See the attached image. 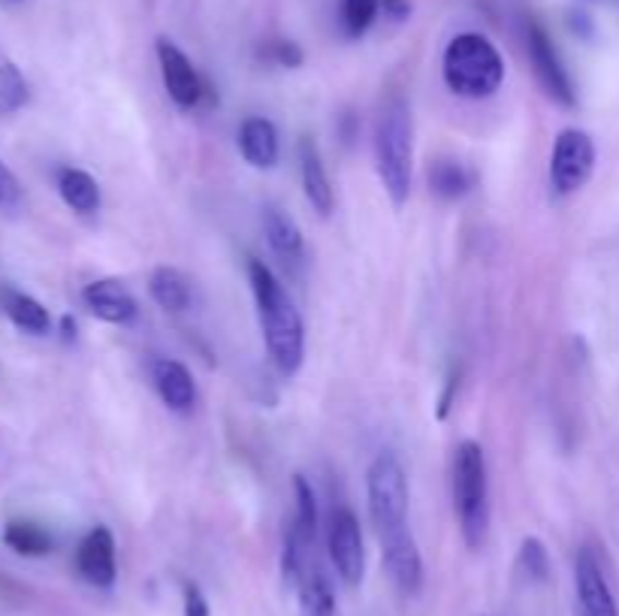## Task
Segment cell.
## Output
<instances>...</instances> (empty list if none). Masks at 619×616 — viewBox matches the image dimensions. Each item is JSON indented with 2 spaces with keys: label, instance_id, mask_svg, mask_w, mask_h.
I'll list each match as a JSON object with an SVG mask.
<instances>
[{
  "label": "cell",
  "instance_id": "obj_1",
  "mask_svg": "<svg viewBox=\"0 0 619 616\" xmlns=\"http://www.w3.org/2000/svg\"><path fill=\"white\" fill-rule=\"evenodd\" d=\"M248 284L254 294L260 330L272 363L284 378H294L306 359V327L299 318V308L275 279V272L258 257H248Z\"/></svg>",
  "mask_w": 619,
  "mask_h": 616
},
{
  "label": "cell",
  "instance_id": "obj_2",
  "mask_svg": "<svg viewBox=\"0 0 619 616\" xmlns=\"http://www.w3.org/2000/svg\"><path fill=\"white\" fill-rule=\"evenodd\" d=\"M453 511L468 550H480L490 535V475L478 441L465 438L453 453Z\"/></svg>",
  "mask_w": 619,
  "mask_h": 616
},
{
  "label": "cell",
  "instance_id": "obj_3",
  "mask_svg": "<svg viewBox=\"0 0 619 616\" xmlns=\"http://www.w3.org/2000/svg\"><path fill=\"white\" fill-rule=\"evenodd\" d=\"M374 167L393 205L405 203L414 179V142L412 112L402 97H390L381 106V116L374 125Z\"/></svg>",
  "mask_w": 619,
  "mask_h": 616
},
{
  "label": "cell",
  "instance_id": "obj_4",
  "mask_svg": "<svg viewBox=\"0 0 619 616\" xmlns=\"http://www.w3.org/2000/svg\"><path fill=\"white\" fill-rule=\"evenodd\" d=\"M444 85L465 100H487L504 82V61L499 49L480 34H460L448 43L441 58Z\"/></svg>",
  "mask_w": 619,
  "mask_h": 616
},
{
  "label": "cell",
  "instance_id": "obj_5",
  "mask_svg": "<svg viewBox=\"0 0 619 616\" xmlns=\"http://www.w3.org/2000/svg\"><path fill=\"white\" fill-rule=\"evenodd\" d=\"M366 499L378 538L408 526V477L393 450H381L369 465Z\"/></svg>",
  "mask_w": 619,
  "mask_h": 616
},
{
  "label": "cell",
  "instance_id": "obj_6",
  "mask_svg": "<svg viewBox=\"0 0 619 616\" xmlns=\"http://www.w3.org/2000/svg\"><path fill=\"white\" fill-rule=\"evenodd\" d=\"M595 142L581 128L559 130L550 154V188L556 197H571L593 179Z\"/></svg>",
  "mask_w": 619,
  "mask_h": 616
},
{
  "label": "cell",
  "instance_id": "obj_7",
  "mask_svg": "<svg viewBox=\"0 0 619 616\" xmlns=\"http://www.w3.org/2000/svg\"><path fill=\"white\" fill-rule=\"evenodd\" d=\"M326 550H330V562L336 568L338 580L345 587H360L366 574V544H362L360 520L348 505L330 513Z\"/></svg>",
  "mask_w": 619,
  "mask_h": 616
},
{
  "label": "cell",
  "instance_id": "obj_8",
  "mask_svg": "<svg viewBox=\"0 0 619 616\" xmlns=\"http://www.w3.org/2000/svg\"><path fill=\"white\" fill-rule=\"evenodd\" d=\"M526 46H529V61L535 67V76L541 82V88L547 91V97L559 103L562 109H574L578 106L574 82L568 76L559 51H556V46L550 43V37H547V31L541 25L532 22L529 31H526Z\"/></svg>",
  "mask_w": 619,
  "mask_h": 616
},
{
  "label": "cell",
  "instance_id": "obj_9",
  "mask_svg": "<svg viewBox=\"0 0 619 616\" xmlns=\"http://www.w3.org/2000/svg\"><path fill=\"white\" fill-rule=\"evenodd\" d=\"M155 51L169 100L176 103L179 109H197L203 103V97H206L209 88L203 76L197 73V67L191 64V58L167 37L157 39Z\"/></svg>",
  "mask_w": 619,
  "mask_h": 616
},
{
  "label": "cell",
  "instance_id": "obj_10",
  "mask_svg": "<svg viewBox=\"0 0 619 616\" xmlns=\"http://www.w3.org/2000/svg\"><path fill=\"white\" fill-rule=\"evenodd\" d=\"M574 590H578V607L581 616H619L617 599L607 583L602 559L593 547H581L574 559Z\"/></svg>",
  "mask_w": 619,
  "mask_h": 616
},
{
  "label": "cell",
  "instance_id": "obj_11",
  "mask_svg": "<svg viewBox=\"0 0 619 616\" xmlns=\"http://www.w3.org/2000/svg\"><path fill=\"white\" fill-rule=\"evenodd\" d=\"M381 553H384V568H388L393 587L402 595H417L424 587V556L414 541L412 529H396L390 535H381Z\"/></svg>",
  "mask_w": 619,
  "mask_h": 616
},
{
  "label": "cell",
  "instance_id": "obj_12",
  "mask_svg": "<svg viewBox=\"0 0 619 616\" xmlns=\"http://www.w3.org/2000/svg\"><path fill=\"white\" fill-rule=\"evenodd\" d=\"M76 568L82 578L88 580L97 590H112L118 578V559H116V538L106 526H94L79 541L76 550Z\"/></svg>",
  "mask_w": 619,
  "mask_h": 616
},
{
  "label": "cell",
  "instance_id": "obj_13",
  "mask_svg": "<svg viewBox=\"0 0 619 616\" xmlns=\"http://www.w3.org/2000/svg\"><path fill=\"white\" fill-rule=\"evenodd\" d=\"M82 303L97 321L112 323V327L133 323L136 315H140V306H136L133 294L118 279H97V282L85 284Z\"/></svg>",
  "mask_w": 619,
  "mask_h": 616
},
{
  "label": "cell",
  "instance_id": "obj_14",
  "mask_svg": "<svg viewBox=\"0 0 619 616\" xmlns=\"http://www.w3.org/2000/svg\"><path fill=\"white\" fill-rule=\"evenodd\" d=\"M152 384H155L157 396L176 414L194 408L197 402V384L191 369L179 363V359L160 357L152 363Z\"/></svg>",
  "mask_w": 619,
  "mask_h": 616
},
{
  "label": "cell",
  "instance_id": "obj_15",
  "mask_svg": "<svg viewBox=\"0 0 619 616\" xmlns=\"http://www.w3.org/2000/svg\"><path fill=\"white\" fill-rule=\"evenodd\" d=\"M299 179H302V191H306V200L311 203V209L326 218L333 212V185H330V176H326V167H323L321 149L318 142L306 137L299 142Z\"/></svg>",
  "mask_w": 619,
  "mask_h": 616
},
{
  "label": "cell",
  "instance_id": "obj_16",
  "mask_svg": "<svg viewBox=\"0 0 619 616\" xmlns=\"http://www.w3.org/2000/svg\"><path fill=\"white\" fill-rule=\"evenodd\" d=\"M239 152L246 157V164L254 169H272L278 164V130L272 125L270 118L251 116L242 121L239 128Z\"/></svg>",
  "mask_w": 619,
  "mask_h": 616
},
{
  "label": "cell",
  "instance_id": "obj_17",
  "mask_svg": "<svg viewBox=\"0 0 619 616\" xmlns=\"http://www.w3.org/2000/svg\"><path fill=\"white\" fill-rule=\"evenodd\" d=\"M263 233H266V242L275 254L282 257L284 263H299L306 254V239L302 230L294 221V215H287L282 205H266L263 209Z\"/></svg>",
  "mask_w": 619,
  "mask_h": 616
},
{
  "label": "cell",
  "instance_id": "obj_18",
  "mask_svg": "<svg viewBox=\"0 0 619 616\" xmlns=\"http://www.w3.org/2000/svg\"><path fill=\"white\" fill-rule=\"evenodd\" d=\"M0 308H3V315H7L19 330H25V333L46 335L52 330V315H49V308L43 306L39 299H34V296L19 294V291H3V294H0Z\"/></svg>",
  "mask_w": 619,
  "mask_h": 616
},
{
  "label": "cell",
  "instance_id": "obj_19",
  "mask_svg": "<svg viewBox=\"0 0 619 616\" xmlns=\"http://www.w3.org/2000/svg\"><path fill=\"white\" fill-rule=\"evenodd\" d=\"M299 616H336V592L318 565H309L297 580Z\"/></svg>",
  "mask_w": 619,
  "mask_h": 616
},
{
  "label": "cell",
  "instance_id": "obj_20",
  "mask_svg": "<svg viewBox=\"0 0 619 616\" xmlns=\"http://www.w3.org/2000/svg\"><path fill=\"white\" fill-rule=\"evenodd\" d=\"M58 193L73 212L79 215H94L100 209V185L85 169L64 167L58 173Z\"/></svg>",
  "mask_w": 619,
  "mask_h": 616
},
{
  "label": "cell",
  "instance_id": "obj_21",
  "mask_svg": "<svg viewBox=\"0 0 619 616\" xmlns=\"http://www.w3.org/2000/svg\"><path fill=\"white\" fill-rule=\"evenodd\" d=\"M148 296H152L164 311L179 315V311H188V308H191V282H188L179 270H172V266H157V270L148 275Z\"/></svg>",
  "mask_w": 619,
  "mask_h": 616
},
{
  "label": "cell",
  "instance_id": "obj_22",
  "mask_svg": "<svg viewBox=\"0 0 619 616\" xmlns=\"http://www.w3.org/2000/svg\"><path fill=\"white\" fill-rule=\"evenodd\" d=\"M3 544L13 553H19V556H27V559L49 556L55 547L52 535L43 526H37V523H31V520H10L7 529H3Z\"/></svg>",
  "mask_w": 619,
  "mask_h": 616
},
{
  "label": "cell",
  "instance_id": "obj_23",
  "mask_svg": "<svg viewBox=\"0 0 619 616\" xmlns=\"http://www.w3.org/2000/svg\"><path fill=\"white\" fill-rule=\"evenodd\" d=\"M429 188L441 200H460L472 191V173L460 161H436L429 169Z\"/></svg>",
  "mask_w": 619,
  "mask_h": 616
},
{
  "label": "cell",
  "instance_id": "obj_24",
  "mask_svg": "<svg viewBox=\"0 0 619 616\" xmlns=\"http://www.w3.org/2000/svg\"><path fill=\"white\" fill-rule=\"evenodd\" d=\"M31 88L27 79L22 76V70L0 51V118L15 116L19 109H25Z\"/></svg>",
  "mask_w": 619,
  "mask_h": 616
},
{
  "label": "cell",
  "instance_id": "obj_25",
  "mask_svg": "<svg viewBox=\"0 0 619 616\" xmlns=\"http://www.w3.org/2000/svg\"><path fill=\"white\" fill-rule=\"evenodd\" d=\"M516 562H520V571H523L529 580H535V583H544L547 574H550V556H547V547H544V541L535 538V535L523 538Z\"/></svg>",
  "mask_w": 619,
  "mask_h": 616
},
{
  "label": "cell",
  "instance_id": "obj_26",
  "mask_svg": "<svg viewBox=\"0 0 619 616\" xmlns=\"http://www.w3.org/2000/svg\"><path fill=\"white\" fill-rule=\"evenodd\" d=\"M381 13V0H345L342 7V22H345V31L348 37H362L372 22Z\"/></svg>",
  "mask_w": 619,
  "mask_h": 616
},
{
  "label": "cell",
  "instance_id": "obj_27",
  "mask_svg": "<svg viewBox=\"0 0 619 616\" xmlns=\"http://www.w3.org/2000/svg\"><path fill=\"white\" fill-rule=\"evenodd\" d=\"M294 496H297V513L294 523L309 535H318V501H314V489L302 475H294Z\"/></svg>",
  "mask_w": 619,
  "mask_h": 616
},
{
  "label": "cell",
  "instance_id": "obj_28",
  "mask_svg": "<svg viewBox=\"0 0 619 616\" xmlns=\"http://www.w3.org/2000/svg\"><path fill=\"white\" fill-rule=\"evenodd\" d=\"M266 58H270L272 64L287 67V70H297L306 61V55H302V49H299L294 39H275V43H270L266 46Z\"/></svg>",
  "mask_w": 619,
  "mask_h": 616
},
{
  "label": "cell",
  "instance_id": "obj_29",
  "mask_svg": "<svg viewBox=\"0 0 619 616\" xmlns=\"http://www.w3.org/2000/svg\"><path fill=\"white\" fill-rule=\"evenodd\" d=\"M22 205V185L7 164H0V212H13Z\"/></svg>",
  "mask_w": 619,
  "mask_h": 616
},
{
  "label": "cell",
  "instance_id": "obj_30",
  "mask_svg": "<svg viewBox=\"0 0 619 616\" xmlns=\"http://www.w3.org/2000/svg\"><path fill=\"white\" fill-rule=\"evenodd\" d=\"M181 607H184V616H209L206 595L191 580L181 583Z\"/></svg>",
  "mask_w": 619,
  "mask_h": 616
},
{
  "label": "cell",
  "instance_id": "obj_31",
  "mask_svg": "<svg viewBox=\"0 0 619 616\" xmlns=\"http://www.w3.org/2000/svg\"><path fill=\"white\" fill-rule=\"evenodd\" d=\"M381 13H384V19L400 25L412 15V0H381Z\"/></svg>",
  "mask_w": 619,
  "mask_h": 616
},
{
  "label": "cell",
  "instance_id": "obj_32",
  "mask_svg": "<svg viewBox=\"0 0 619 616\" xmlns=\"http://www.w3.org/2000/svg\"><path fill=\"white\" fill-rule=\"evenodd\" d=\"M456 387H460V375H448V384H444V393H441V402H439V417H448L453 390H456Z\"/></svg>",
  "mask_w": 619,
  "mask_h": 616
},
{
  "label": "cell",
  "instance_id": "obj_33",
  "mask_svg": "<svg viewBox=\"0 0 619 616\" xmlns=\"http://www.w3.org/2000/svg\"><path fill=\"white\" fill-rule=\"evenodd\" d=\"M568 22H571V27H574V34H581V37H590V34H593V22H590V15L581 13V10H578V13H571Z\"/></svg>",
  "mask_w": 619,
  "mask_h": 616
},
{
  "label": "cell",
  "instance_id": "obj_34",
  "mask_svg": "<svg viewBox=\"0 0 619 616\" xmlns=\"http://www.w3.org/2000/svg\"><path fill=\"white\" fill-rule=\"evenodd\" d=\"M61 330H64V339H76V321H73L70 315L61 318Z\"/></svg>",
  "mask_w": 619,
  "mask_h": 616
}]
</instances>
